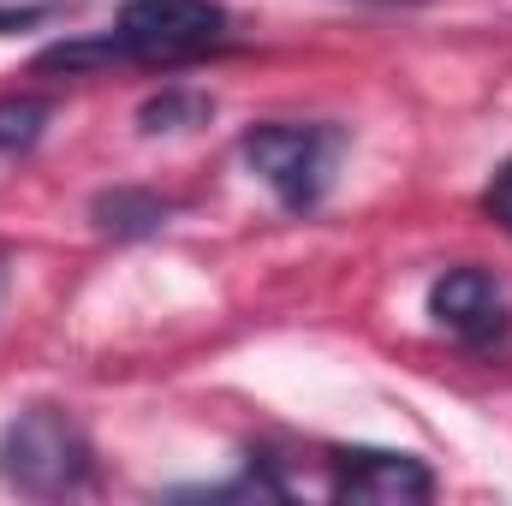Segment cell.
Masks as SVG:
<instances>
[{
	"instance_id": "6da1fadb",
	"label": "cell",
	"mask_w": 512,
	"mask_h": 506,
	"mask_svg": "<svg viewBox=\"0 0 512 506\" xmlns=\"http://www.w3.org/2000/svg\"><path fill=\"white\" fill-rule=\"evenodd\" d=\"M227 42V6L221 0H126L108 36L60 42L36 60V72H90V66H185Z\"/></svg>"
},
{
	"instance_id": "30bf717a",
	"label": "cell",
	"mask_w": 512,
	"mask_h": 506,
	"mask_svg": "<svg viewBox=\"0 0 512 506\" xmlns=\"http://www.w3.org/2000/svg\"><path fill=\"white\" fill-rule=\"evenodd\" d=\"M42 12H48V6H0V36H6V30H24V24H36Z\"/></svg>"
},
{
	"instance_id": "277c9868",
	"label": "cell",
	"mask_w": 512,
	"mask_h": 506,
	"mask_svg": "<svg viewBox=\"0 0 512 506\" xmlns=\"http://www.w3.org/2000/svg\"><path fill=\"white\" fill-rule=\"evenodd\" d=\"M429 316L447 340H459L465 352H495L512 334V304L507 286L495 280V268L459 262L429 286Z\"/></svg>"
},
{
	"instance_id": "5b68a950",
	"label": "cell",
	"mask_w": 512,
	"mask_h": 506,
	"mask_svg": "<svg viewBox=\"0 0 512 506\" xmlns=\"http://www.w3.org/2000/svg\"><path fill=\"white\" fill-rule=\"evenodd\" d=\"M334 501L358 506H417L435 495V477L423 459L411 453H387V447H340L334 453V477H328Z\"/></svg>"
},
{
	"instance_id": "3957f363",
	"label": "cell",
	"mask_w": 512,
	"mask_h": 506,
	"mask_svg": "<svg viewBox=\"0 0 512 506\" xmlns=\"http://www.w3.org/2000/svg\"><path fill=\"white\" fill-rule=\"evenodd\" d=\"M340 149H346V131L328 126V120H310V126L304 120H268V126H251L245 143H239L245 167L292 215H310L328 197Z\"/></svg>"
},
{
	"instance_id": "7a4b0ae2",
	"label": "cell",
	"mask_w": 512,
	"mask_h": 506,
	"mask_svg": "<svg viewBox=\"0 0 512 506\" xmlns=\"http://www.w3.org/2000/svg\"><path fill=\"white\" fill-rule=\"evenodd\" d=\"M0 483L30 501H66L96 483V447L60 405H30L0 429Z\"/></svg>"
},
{
	"instance_id": "8fae6325",
	"label": "cell",
	"mask_w": 512,
	"mask_h": 506,
	"mask_svg": "<svg viewBox=\"0 0 512 506\" xmlns=\"http://www.w3.org/2000/svg\"><path fill=\"white\" fill-rule=\"evenodd\" d=\"M382 6H411V0H382Z\"/></svg>"
},
{
	"instance_id": "ba28073f",
	"label": "cell",
	"mask_w": 512,
	"mask_h": 506,
	"mask_svg": "<svg viewBox=\"0 0 512 506\" xmlns=\"http://www.w3.org/2000/svg\"><path fill=\"white\" fill-rule=\"evenodd\" d=\"M48 126V102L42 96H6L0 102V155H18L30 149Z\"/></svg>"
},
{
	"instance_id": "52a82bcc",
	"label": "cell",
	"mask_w": 512,
	"mask_h": 506,
	"mask_svg": "<svg viewBox=\"0 0 512 506\" xmlns=\"http://www.w3.org/2000/svg\"><path fill=\"white\" fill-rule=\"evenodd\" d=\"M215 114V102L209 96H197V90H161V96H149L143 102V131H185V126H203Z\"/></svg>"
},
{
	"instance_id": "8992f818",
	"label": "cell",
	"mask_w": 512,
	"mask_h": 506,
	"mask_svg": "<svg viewBox=\"0 0 512 506\" xmlns=\"http://www.w3.org/2000/svg\"><path fill=\"white\" fill-rule=\"evenodd\" d=\"M167 215H173V203H161L155 191H102L96 197V227L108 233V239H149V233H161L167 227Z\"/></svg>"
},
{
	"instance_id": "9c48e42d",
	"label": "cell",
	"mask_w": 512,
	"mask_h": 506,
	"mask_svg": "<svg viewBox=\"0 0 512 506\" xmlns=\"http://www.w3.org/2000/svg\"><path fill=\"white\" fill-rule=\"evenodd\" d=\"M483 209H489V221H495V227H507V233H512V155L501 161V173L489 179V191H483Z\"/></svg>"
}]
</instances>
